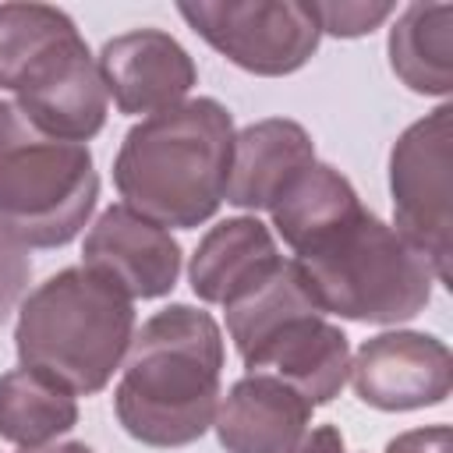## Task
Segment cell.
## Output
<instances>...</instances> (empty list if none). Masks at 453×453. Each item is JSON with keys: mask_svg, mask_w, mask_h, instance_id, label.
<instances>
[{"mask_svg": "<svg viewBox=\"0 0 453 453\" xmlns=\"http://www.w3.org/2000/svg\"><path fill=\"white\" fill-rule=\"evenodd\" d=\"M223 329L191 304H170L131 336L113 411L145 446L173 449L202 439L219 407Z\"/></svg>", "mask_w": 453, "mask_h": 453, "instance_id": "1", "label": "cell"}, {"mask_svg": "<svg viewBox=\"0 0 453 453\" xmlns=\"http://www.w3.org/2000/svg\"><path fill=\"white\" fill-rule=\"evenodd\" d=\"M234 117L223 103L198 96L134 124L113 159V184L138 216L195 230L226 198Z\"/></svg>", "mask_w": 453, "mask_h": 453, "instance_id": "2", "label": "cell"}, {"mask_svg": "<svg viewBox=\"0 0 453 453\" xmlns=\"http://www.w3.org/2000/svg\"><path fill=\"white\" fill-rule=\"evenodd\" d=\"M134 336V304L106 276L67 265L39 283L18 308L14 350L74 396L110 386Z\"/></svg>", "mask_w": 453, "mask_h": 453, "instance_id": "3", "label": "cell"}, {"mask_svg": "<svg viewBox=\"0 0 453 453\" xmlns=\"http://www.w3.org/2000/svg\"><path fill=\"white\" fill-rule=\"evenodd\" d=\"M319 311L368 326H400L432 301L428 258L372 209H357L294 255Z\"/></svg>", "mask_w": 453, "mask_h": 453, "instance_id": "4", "label": "cell"}, {"mask_svg": "<svg viewBox=\"0 0 453 453\" xmlns=\"http://www.w3.org/2000/svg\"><path fill=\"white\" fill-rule=\"evenodd\" d=\"M0 88L46 134L88 142L110 96L78 25L50 4H0Z\"/></svg>", "mask_w": 453, "mask_h": 453, "instance_id": "5", "label": "cell"}, {"mask_svg": "<svg viewBox=\"0 0 453 453\" xmlns=\"http://www.w3.org/2000/svg\"><path fill=\"white\" fill-rule=\"evenodd\" d=\"M99 173L88 145L53 138L0 103V226L25 248H64L88 223Z\"/></svg>", "mask_w": 453, "mask_h": 453, "instance_id": "6", "label": "cell"}, {"mask_svg": "<svg viewBox=\"0 0 453 453\" xmlns=\"http://www.w3.org/2000/svg\"><path fill=\"white\" fill-rule=\"evenodd\" d=\"M449 166H453V106L442 103L414 120L389 152L393 226L428 258L439 283L449 287L453 212H449Z\"/></svg>", "mask_w": 453, "mask_h": 453, "instance_id": "7", "label": "cell"}, {"mask_svg": "<svg viewBox=\"0 0 453 453\" xmlns=\"http://www.w3.org/2000/svg\"><path fill=\"white\" fill-rule=\"evenodd\" d=\"M177 14L230 64L258 78L301 71L322 39L311 4L301 0H195Z\"/></svg>", "mask_w": 453, "mask_h": 453, "instance_id": "8", "label": "cell"}, {"mask_svg": "<svg viewBox=\"0 0 453 453\" xmlns=\"http://www.w3.org/2000/svg\"><path fill=\"white\" fill-rule=\"evenodd\" d=\"M350 386L375 411L439 407L453 389L449 347L432 333L389 329L357 347L350 357Z\"/></svg>", "mask_w": 453, "mask_h": 453, "instance_id": "9", "label": "cell"}, {"mask_svg": "<svg viewBox=\"0 0 453 453\" xmlns=\"http://www.w3.org/2000/svg\"><path fill=\"white\" fill-rule=\"evenodd\" d=\"M248 375L276 379L297 389L311 407L329 403L350 379V343L322 311H301L276 322L241 354Z\"/></svg>", "mask_w": 453, "mask_h": 453, "instance_id": "10", "label": "cell"}, {"mask_svg": "<svg viewBox=\"0 0 453 453\" xmlns=\"http://www.w3.org/2000/svg\"><path fill=\"white\" fill-rule=\"evenodd\" d=\"M81 265L117 283L131 301L166 297L180 276V244L166 226L138 216L134 209L110 205L88 226Z\"/></svg>", "mask_w": 453, "mask_h": 453, "instance_id": "11", "label": "cell"}, {"mask_svg": "<svg viewBox=\"0 0 453 453\" xmlns=\"http://www.w3.org/2000/svg\"><path fill=\"white\" fill-rule=\"evenodd\" d=\"M96 64L106 96H113L117 110L127 117H152L170 106H180L191 85L198 81L191 53L163 28H134L113 35L99 50Z\"/></svg>", "mask_w": 453, "mask_h": 453, "instance_id": "12", "label": "cell"}, {"mask_svg": "<svg viewBox=\"0 0 453 453\" xmlns=\"http://www.w3.org/2000/svg\"><path fill=\"white\" fill-rule=\"evenodd\" d=\"M311 403L265 375L237 379L216 407V439L226 453H287L311 425Z\"/></svg>", "mask_w": 453, "mask_h": 453, "instance_id": "13", "label": "cell"}, {"mask_svg": "<svg viewBox=\"0 0 453 453\" xmlns=\"http://www.w3.org/2000/svg\"><path fill=\"white\" fill-rule=\"evenodd\" d=\"M311 159H315V142L297 120L269 117V120L248 124L244 131L234 134L223 202L248 212L269 209L273 198L283 191V184Z\"/></svg>", "mask_w": 453, "mask_h": 453, "instance_id": "14", "label": "cell"}, {"mask_svg": "<svg viewBox=\"0 0 453 453\" xmlns=\"http://www.w3.org/2000/svg\"><path fill=\"white\" fill-rule=\"evenodd\" d=\"M280 258L283 255L276 248V237L262 219L234 216L209 226V234L198 241L188 265V280L198 301L230 304L237 294L255 287Z\"/></svg>", "mask_w": 453, "mask_h": 453, "instance_id": "15", "label": "cell"}, {"mask_svg": "<svg viewBox=\"0 0 453 453\" xmlns=\"http://www.w3.org/2000/svg\"><path fill=\"white\" fill-rule=\"evenodd\" d=\"M389 67L418 96L453 92V4H407L389 28Z\"/></svg>", "mask_w": 453, "mask_h": 453, "instance_id": "16", "label": "cell"}, {"mask_svg": "<svg viewBox=\"0 0 453 453\" xmlns=\"http://www.w3.org/2000/svg\"><path fill=\"white\" fill-rule=\"evenodd\" d=\"M357 209H361V198L354 184L336 166L311 159L283 184V191L273 198L265 212L273 216V226L283 237V244L297 255L304 244H311L319 234L354 216Z\"/></svg>", "mask_w": 453, "mask_h": 453, "instance_id": "17", "label": "cell"}, {"mask_svg": "<svg viewBox=\"0 0 453 453\" xmlns=\"http://www.w3.org/2000/svg\"><path fill=\"white\" fill-rule=\"evenodd\" d=\"M78 425L74 393L35 368H11L0 375V439L18 449L57 442Z\"/></svg>", "mask_w": 453, "mask_h": 453, "instance_id": "18", "label": "cell"}, {"mask_svg": "<svg viewBox=\"0 0 453 453\" xmlns=\"http://www.w3.org/2000/svg\"><path fill=\"white\" fill-rule=\"evenodd\" d=\"M393 4L386 0H326V4H311V14L319 21L322 32L336 35V39H357L375 32L386 18H393Z\"/></svg>", "mask_w": 453, "mask_h": 453, "instance_id": "19", "label": "cell"}, {"mask_svg": "<svg viewBox=\"0 0 453 453\" xmlns=\"http://www.w3.org/2000/svg\"><path fill=\"white\" fill-rule=\"evenodd\" d=\"M28 280H32L28 248L0 226V326H4L7 315L18 308V301H21L25 287H28Z\"/></svg>", "mask_w": 453, "mask_h": 453, "instance_id": "20", "label": "cell"}, {"mask_svg": "<svg viewBox=\"0 0 453 453\" xmlns=\"http://www.w3.org/2000/svg\"><path fill=\"white\" fill-rule=\"evenodd\" d=\"M449 446H453L449 425H428V428L400 432L396 439L386 442V453H449Z\"/></svg>", "mask_w": 453, "mask_h": 453, "instance_id": "21", "label": "cell"}, {"mask_svg": "<svg viewBox=\"0 0 453 453\" xmlns=\"http://www.w3.org/2000/svg\"><path fill=\"white\" fill-rule=\"evenodd\" d=\"M287 453H347V446H343V435L336 425H319V428L304 432Z\"/></svg>", "mask_w": 453, "mask_h": 453, "instance_id": "22", "label": "cell"}, {"mask_svg": "<svg viewBox=\"0 0 453 453\" xmlns=\"http://www.w3.org/2000/svg\"><path fill=\"white\" fill-rule=\"evenodd\" d=\"M21 453H96L92 446L85 442H46V446H35V449H21Z\"/></svg>", "mask_w": 453, "mask_h": 453, "instance_id": "23", "label": "cell"}]
</instances>
